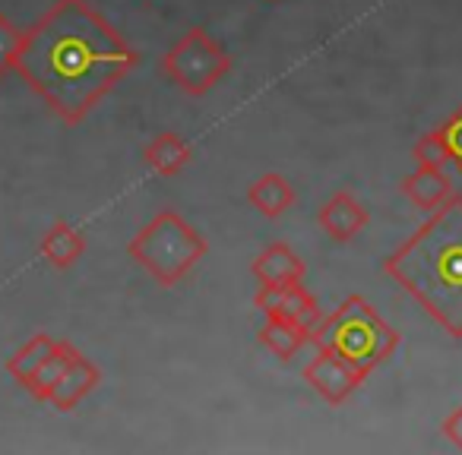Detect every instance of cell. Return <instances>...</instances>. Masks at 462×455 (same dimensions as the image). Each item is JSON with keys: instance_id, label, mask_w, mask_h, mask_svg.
<instances>
[{"instance_id": "14", "label": "cell", "mask_w": 462, "mask_h": 455, "mask_svg": "<svg viewBox=\"0 0 462 455\" xmlns=\"http://www.w3.org/2000/svg\"><path fill=\"white\" fill-rule=\"evenodd\" d=\"M310 329L314 326L285 320V316H266V323L257 332V341L273 354V358H279L282 364H289V360L310 341Z\"/></svg>"}, {"instance_id": "12", "label": "cell", "mask_w": 462, "mask_h": 455, "mask_svg": "<svg viewBox=\"0 0 462 455\" xmlns=\"http://www.w3.org/2000/svg\"><path fill=\"white\" fill-rule=\"evenodd\" d=\"M399 190H402V196L421 212H434L437 205H443L453 196V184H449V177L443 174V168H421V165H418L409 177H402Z\"/></svg>"}, {"instance_id": "19", "label": "cell", "mask_w": 462, "mask_h": 455, "mask_svg": "<svg viewBox=\"0 0 462 455\" xmlns=\"http://www.w3.org/2000/svg\"><path fill=\"white\" fill-rule=\"evenodd\" d=\"M411 159L421 168H443L449 161L447 142H443L440 130H428L424 136H418V142L411 146Z\"/></svg>"}, {"instance_id": "5", "label": "cell", "mask_w": 462, "mask_h": 455, "mask_svg": "<svg viewBox=\"0 0 462 455\" xmlns=\"http://www.w3.org/2000/svg\"><path fill=\"white\" fill-rule=\"evenodd\" d=\"M231 70V54L203 26H193L162 54V73L184 96L203 98Z\"/></svg>"}, {"instance_id": "7", "label": "cell", "mask_w": 462, "mask_h": 455, "mask_svg": "<svg viewBox=\"0 0 462 455\" xmlns=\"http://www.w3.org/2000/svg\"><path fill=\"white\" fill-rule=\"evenodd\" d=\"M367 222H371L367 209L358 203V196L348 190H336L333 196L320 205V212H317L320 232L327 234L329 241H336V244L355 241L367 228Z\"/></svg>"}, {"instance_id": "22", "label": "cell", "mask_w": 462, "mask_h": 455, "mask_svg": "<svg viewBox=\"0 0 462 455\" xmlns=\"http://www.w3.org/2000/svg\"><path fill=\"white\" fill-rule=\"evenodd\" d=\"M266 4H276V0H266Z\"/></svg>"}, {"instance_id": "21", "label": "cell", "mask_w": 462, "mask_h": 455, "mask_svg": "<svg viewBox=\"0 0 462 455\" xmlns=\"http://www.w3.org/2000/svg\"><path fill=\"white\" fill-rule=\"evenodd\" d=\"M440 433L453 442L456 449H462V405H456L447 417L440 421Z\"/></svg>"}, {"instance_id": "1", "label": "cell", "mask_w": 462, "mask_h": 455, "mask_svg": "<svg viewBox=\"0 0 462 455\" xmlns=\"http://www.w3.org/2000/svg\"><path fill=\"white\" fill-rule=\"evenodd\" d=\"M140 64L89 0H54L23 35L16 73L64 123H83L98 102Z\"/></svg>"}, {"instance_id": "13", "label": "cell", "mask_w": 462, "mask_h": 455, "mask_svg": "<svg viewBox=\"0 0 462 455\" xmlns=\"http://www.w3.org/2000/svg\"><path fill=\"white\" fill-rule=\"evenodd\" d=\"M190 159H193L190 142L180 133H171V130H162L159 136H152L146 152H143L146 168L152 174H159V177H174V174H180L190 165Z\"/></svg>"}, {"instance_id": "20", "label": "cell", "mask_w": 462, "mask_h": 455, "mask_svg": "<svg viewBox=\"0 0 462 455\" xmlns=\"http://www.w3.org/2000/svg\"><path fill=\"white\" fill-rule=\"evenodd\" d=\"M440 136L447 142V152H449V161L456 165V171L462 174V105L440 123Z\"/></svg>"}, {"instance_id": "16", "label": "cell", "mask_w": 462, "mask_h": 455, "mask_svg": "<svg viewBox=\"0 0 462 455\" xmlns=\"http://www.w3.org/2000/svg\"><path fill=\"white\" fill-rule=\"evenodd\" d=\"M79 354V348L73 345V341L67 339H58L51 348V354H48V360L39 367V373H35V379L29 383V396L35 398V402H48V396H51V389L58 386V379L64 377V370L73 364V358Z\"/></svg>"}, {"instance_id": "2", "label": "cell", "mask_w": 462, "mask_h": 455, "mask_svg": "<svg viewBox=\"0 0 462 455\" xmlns=\"http://www.w3.org/2000/svg\"><path fill=\"white\" fill-rule=\"evenodd\" d=\"M390 276L449 339H462V193H453L383 259Z\"/></svg>"}, {"instance_id": "17", "label": "cell", "mask_w": 462, "mask_h": 455, "mask_svg": "<svg viewBox=\"0 0 462 455\" xmlns=\"http://www.w3.org/2000/svg\"><path fill=\"white\" fill-rule=\"evenodd\" d=\"M54 335L48 332H35L32 339L26 341V345L20 348V351L14 354V358H7V373L16 379V383L23 386V389H29V383L35 379V373H39V367L48 360V354H51L54 348Z\"/></svg>"}, {"instance_id": "11", "label": "cell", "mask_w": 462, "mask_h": 455, "mask_svg": "<svg viewBox=\"0 0 462 455\" xmlns=\"http://www.w3.org/2000/svg\"><path fill=\"white\" fill-rule=\"evenodd\" d=\"M39 253L51 269L58 272H67L83 259L86 253V238L73 228L67 218H58V222L48 224V232L42 234V244H39Z\"/></svg>"}, {"instance_id": "9", "label": "cell", "mask_w": 462, "mask_h": 455, "mask_svg": "<svg viewBox=\"0 0 462 455\" xmlns=\"http://www.w3.org/2000/svg\"><path fill=\"white\" fill-rule=\"evenodd\" d=\"M251 276L257 278L260 285H266V288H279V285L304 282L308 266H304V259L298 257L285 241H276V244L263 247V250L257 253V259L251 263Z\"/></svg>"}, {"instance_id": "18", "label": "cell", "mask_w": 462, "mask_h": 455, "mask_svg": "<svg viewBox=\"0 0 462 455\" xmlns=\"http://www.w3.org/2000/svg\"><path fill=\"white\" fill-rule=\"evenodd\" d=\"M23 35L26 32L7 14H0V79L7 77V73H16L20 51H23Z\"/></svg>"}, {"instance_id": "8", "label": "cell", "mask_w": 462, "mask_h": 455, "mask_svg": "<svg viewBox=\"0 0 462 455\" xmlns=\"http://www.w3.org/2000/svg\"><path fill=\"white\" fill-rule=\"evenodd\" d=\"M254 307H260L266 316H285V320L304 323V326H317L320 320V304L304 288V282L279 285V288L260 285V291L254 295Z\"/></svg>"}, {"instance_id": "3", "label": "cell", "mask_w": 462, "mask_h": 455, "mask_svg": "<svg viewBox=\"0 0 462 455\" xmlns=\"http://www.w3.org/2000/svg\"><path fill=\"white\" fill-rule=\"evenodd\" d=\"M310 345L317 351H333L355 364L358 370L374 373L390 360L399 348V332L365 301L348 295L329 316H320L310 329Z\"/></svg>"}, {"instance_id": "6", "label": "cell", "mask_w": 462, "mask_h": 455, "mask_svg": "<svg viewBox=\"0 0 462 455\" xmlns=\"http://www.w3.org/2000/svg\"><path fill=\"white\" fill-rule=\"evenodd\" d=\"M367 377H371V373L358 370V367L348 364L346 358H339V354H333V351H317V358L304 367V383H308L323 402L333 405V408L346 405Z\"/></svg>"}, {"instance_id": "15", "label": "cell", "mask_w": 462, "mask_h": 455, "mask_svg": "<svg viewBox=\"0 0 462 455\" xmlns=\"http://www.w3.org/2000/svg\"><path fill=\"white\" fill-rule=\"evenodd\" d=\"M295 199H298L295 187H291L289 180L276 171L260 174V177L247 187V203H251L254 209L266 218H282L285 212L295 205Z\"/></svg>"}, {"instance_id": "4", "label": "cell", "mask_w": 462, "mask_h": 455, "mask_svg": "<svg viewBox=\"0 0 462 455\" xmlns=\"http://www.w3.org/2000/svg\"><path fill=\"white\" fill-rule=\"evenodd\" d=\"M209 253V241L180 212L162 209L130 238L127 257L152 278L159 288L180 285Z\"/></svg>"}, {"instance_id": "10", "label": "cell", "mask_w": 462, "mask_h": 455, "mask_svg": "<svg viewBox=\"0 0 462 455\" xmlns=\"http://www.w3.org/2000/svg\"><path fill=\"white\" fill-rule=\"evenodd\" d=\"M98 383H102V370L79 351L73 358V364L64 370V377L58 379V386L51 389L45 405H51L54 411H73L92 389H98Z\"/></svg>"}]
</instances>
